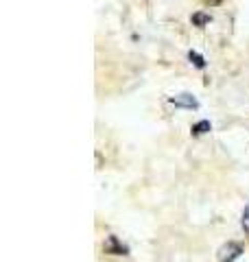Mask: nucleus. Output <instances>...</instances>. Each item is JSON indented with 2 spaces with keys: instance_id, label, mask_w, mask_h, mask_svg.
<instances>
[{
  "instance_id": "0eeeda50",
  "label": "nucleus",
  "mask_w": 249,
  "mask_h": 262,
  "mask_svg": "<svg viewBox=\"0 0 249 262\" xmlns=\"http://www.w3.org/2000/svg\"><path fill=\"white\" fill-rule=\"evenodd\" d=\"M240 223H243V229L249 234V203H247L245 210H243V219H240Z\"/></svg>"
},
{
  "instance_id": "f257e3e1",
  "label": "nucleus",
  "mask_w": 249,
  "mask_h": 262,
  "mask_svg": "<svg viewBox=\"0 0 249 262\" xmlns=\"http://www.w3.org/2000/svg\"><path fill=\"white\" fill-rule=\"evenodd\" d=\"M240 253H243V247H240L238 243H227L219 249L217 258H219V262H234L240 258Z\"/></svg>"
},
{
  "instance_id": "f03ea898",
  "label": "nucleus",
  "mask_w": 249,
  "mask_h": 262,
  "mask_svg": "<svg viewBox=\"0 0 249 262\" xmlns=\"http://www.w3.org/2000/svg\"><path fill=\"white\" fill-rule=\"evenodd\" d=\"M171 103L175 105V107H184V110H197L199 107V101H197L193 94H188V92H181L177 96H171Z\"/></svg>"
},
{
  "instance_id": "20e7f679",
  "label": "nucleus",
  "mask_w": 249,
  "mask_h": 262,
  "mask_svg": "<svg viewBox=\"0 0 249 262\" xmlns=\"http://www.w3.org/2000/svg\"><path fill=\"white\" fill-rule=\"evenodd\" d=\"M212 129V125H210V120H199L197 125H193V129H190V134H193L195 138H199V136H203V134H208V131Z\"/></svg>"
},
{
  "instance_id": "39448f33",
  "label": "nucleus",
  "mask_w": 249,
  "mask_h": 262,
  "mask_svg": "<svg viewBox=\"0 0 249 262\" xmlns=\"http://www.w3.org/2000/svg\"><path fill=\"white\" fill-rule=\"evenodd\" d=\"M188 59H190V63H193L195 68H199V70L205 68V59H203V57L199 55L197 51H190V53H188Z\"/></svg>"
},
{
  "instance_id": "7ed1b4c3",
  "label": "nucleus",
  "mask_w": 249,
  "mask_h": 262,
  "mask_svg": "<svg viewBox=\"0 0 249 262\" xmlns=\"http://www.w3.org/2000/svg\"><path fill=\"white\" fill-rule=\"evenodd\" d=\"M105 251H107V253H114V256H127V253H129L127 245H122L118 238H116V236H110V238H107Z\"/></svg>"
},
{
  "instance_id": "423d86ee",
  "label": "nucleus",
  "mask_w": 249,
  "mask_h": 262,
  "mask_svg": "<svg viewBox=\"0 0 249 262\" xmlns=\"http://www.w3.org/2000/svg\"><path fill=\"white\" fill-rule=\"evenodd\" d=\"M210 20L212 18H210V15H205V13H195L193 15V24H195V27H203V24H208Z\"/></svg>"
}]
</instances>
